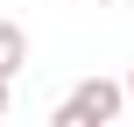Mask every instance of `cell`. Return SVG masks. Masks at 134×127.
<instances>
[{"label":"cell","mask_w":134,"mask_h":127,"mask_svg":"<svg viewBox=\"0 0 134 127\" xmlns=\"http://www.w3.org/2000/svg\"><path fill=\"white\" fill-rule=\"evenodd\" d=\"M99 7H120V0H99Z\"/></svg>","instance_id":"5b68a950"},{"label":"cell","mask_w":134,"mask_h":127,"mask_svg":"<svg viewBox=\"0 0 134 127\" xmlns=\"http://www.w3.org/2000/svg\"><path fill=\"white\" fill-rule=\"evenodd\" d=\"M120 78H85V85H71L64 92V106L49 113V127H113L120 120Z\"/></svg>","instance_id":"6da1fadb"},{"label":"cell","mask_w":134,"mask_h":127,"mask_svg":"<svg viewBox=\"0 0 134 127\" xmlns=\"http://www.w3.org/2000/svg\"><path fill=\"white\" fill-rule=\"evenodd\" d=\"M28 64V35H21V21H0V78H14Z\"/></svg>","instance_id":"7a4b0ae2"},{"label":"cell","mask_w":134,"mask_h":127,"mask_svg":"<svg viewBox=\"0 0 134 127\" xmlns=\"http://www.w3.org/2000/svg\"><path fill=\"white\" fill-rule=\"evenodd\" d=\"M7 99H14V78H0V113H7Z\"/></svg>","instance_id":"3957f363"},{"label":"cell","mask_w":134,"mask_h":127,"mask_svg":"<svg viewBox=\"0 0 134 127\" xmlns=\"http://www.w3.org/2000/svg\"><path fill=\"white\" fill-rule=\"evenodd\" d=\"M120 99H134V64H127V78H120Z\"/></svg>","instance_id":"277c9868"}]
</instances>
